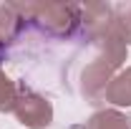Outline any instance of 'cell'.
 I'll return each instance as SVG.
<instances>
[{
  "label": "cell",
  "mask_w": 131,
  "mask_h": 129,
  "mask_svg": "<svg viewBox=\"0 0 131 129\" xmlns=\"http://www.w3.org/2000/svg\"><path fill=\"white\" fill-rule=\"evenodd\" d=\"M15 10L20 13L25 28H35L43 35L68 41L81 31L83 23V5L78 3H28L18 5Z\"/></svg>",
  "instance_id": "1"
},
{
  "label": "cell",
  "mask_w": 131,
  "mask_h": 129,
  "mask_svg": "<svg viewBox=\"0 0 131 129\" xmlns=\"http://www.w3.org/2000/svg\"><path fill=\"white\" fill-rule=\"evenodd\" d=\"M13 114L25 129H48L53 124V104H50V99L33 91L25 81L18 84V99H15Z\"/></svg>",
  "instance_id": "2"
},
{
  "label": "cell",
  "mask_w": 131,
  "mask_h": 129,
  "mask_svg": "<svg viewBox=\"0 0 131 129\" xmlns=\"http://www.w3.org/2000/svg\"><path fill=\"white\" fill-rule=\"evenodd\" d=\"M114 76H116V71L106 63L103 58H98V56H93L88 63L83 66L78 86H81V96L86 99V104H93V106L101 104Z\"/></svg>",
  "instance_id": "3"
},
{
  "label": "cell",
  "mask_w": 131,
  "mask_h": 129,
  "mask_svg": "<svg viewBox=\"0 0 131 129\" xmlns=\"http://www.w3.org/2000/svg\"><path fill=\"white\" fill-rule=\"evenodd\" d=\"M88 43L93 46V51H96L98 58H103V61L111 66L114 71H118V68L124 66L126 53H129V46L121 41V35L116 33L114 25H111L106 33H101V35H96V38H91Z\"/></svg>",
  "instance_id": "4"
},
{
  "label": "cell",
  "mask_w": 131,
  "mask_h": 129,
  "mask_svg": "<svg viewBox=\"0 0 131 129\" xmlns=\"http://www.w3.org/2000/svg\"><path fill=\"white\" fill-rule=\"evenodd\" d=\"M25 31V23L15 10V3H0V63L8 58L10 46Z\"/></svg>",
  "instance_id": "5"
},
{
  "label": "cell",
  "mask_w": 131,
  "mask_h": 129,
  "mask_svg": "<svg viewBox=\"0 0 131 129\" xmlns=\"http://www.w3.org/2000/svg\"><path fill=\"white\" fill-rule=\"evenodd\" d=\"M111 25H114V5H108V3H88V5H83L81 31L86 33V41L106 33Z\"/></svg>",
  "instance_id": "6"
},
{
  "label": "cell",
  "mask_w": 131,
  "mask_h": 129,
  "mask_svg": "<svg viewBox=\"0 0 131 129\" xmlns=\"http://www.w3.org/2000/svg\"><path fill=\"white\" fill-rule=\"evenodd\" d=\"M73 129H131V116L118 109H98L86 124Z\"/></svg>",
  "instance_id": "7"
},
{
  "label": "cell",
  "mask_w": 131,
  "mask_h": 129,
  "mask_svg": "<svg viewBox=\"0 0 131 129\" xmlns=\"http://www.w3.org/2000/svg\"><path fill=\"white\" fill-rule=\"evenodd\" d=\"M103 101H108L114 106H131V66L124 68V71H118L111 79Z\"/></svg>",
  "instance_id": "8"
},
{
  "label": "cell",
  "mask_w": 131,
  "mask_h": 129,
  "mask_svg": "<svg viewBox=\"0 0 131 129\" xmlns=\"http://www.w3.org/2000/svg\"><path fill=\"white\" fill-rule=\"evenodd\" d=\"M114 28L121 35V41L126 46H131V3L114 5Z\"/></svg>",
  "instance_id": "9"
},
{
  "label": "cell",
  "mask_w": 131,
  "mask_h": 129,
  "mask_svg": "<svg viewBox=\"0 0 131 129\" xmlns=\"http://www.w3.org/2000/svg\"><path fill=\"white\" fill-rule=\"evenodd\" d=\"M15 99H18V84L13 79H8L5 71L0 68V112L3 114H13Z\"/></svg>",
  "instance_id": "10"
}]
</instances>
